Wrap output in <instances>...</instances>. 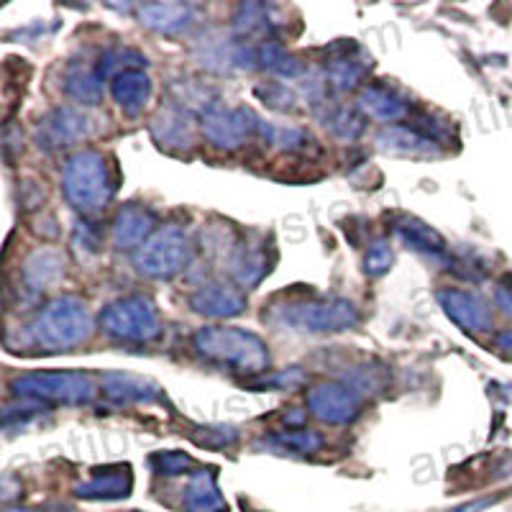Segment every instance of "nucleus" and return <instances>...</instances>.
<instances>
[{
    "mask_svg": "<svg viewBox=\"0 0 512 512\" xmlns=\"http://www.w3.org/2000/svg\"><path fill=\"white\" fill-rule=\"evenodd\" d=\"M192 344L205 361L244 374V377H259L269 369L267 344L256 333L241 331V328H200L192 338Z\"/></svg>",
    "mask_w": 512,
    "mask_h": 512,
    "instance_id": "nucleus-1",
    "label": "nucleus"
},
{
    "mask_svg": "<svg viewBox=\"0 0 512 512\" xmlns=\"http://www.w3.org/2000/svg\"><path fill=\"white\" fill-rule=\"evenodd\" d=\"M90 333L93 318L88 305L77 297H57L26 326L29 344L41 351H70L85 344Z\"/></svg>",
    "mask_w": 512,
    "mask_h": 512,
    "instance_id": "nucleus-2",
    "label": "nucleus"
},
{
    "mask_svg": "<svg viewBox=\"0 0 512 512\" xmlns=\"http://www.w3.org/2000/svg\"><path fill=\"white\" fill-rule=\"evenodd\" d=\"M264 318L274 326L295 333H338L351 331L359 323V308L349 300H290L274 305Z\"/></svg>",
    "mask_w": 512,
    "mask_h": 512,
    "instance_id": "nucleus-3",
    "label": "nucleus"
},
{
    "mask_svg": "<svg viewBox=\"0 0 512 512\" xmlns=\"http://www.w3.org/2000/svg\"><path fill=\"white\" fill-rule=\"evenodd\" d=\"M62 190L67 203L90 216L111 203L113 185L111 167L100 152H80L67 159L62 172Z\"/></svg>",
    "mask_w": 512,
    "mask_h": 512,
    "instance_id": "nucleus-4",
    "label": "nucleus"
},
{
    "mask_svg": "<svg viewBox=\"0 0 512 512\" xmlns=\"http://www.w3.org/2000/svg\"><path fill=\"white\" fill-rule=\"evenodd\" d=\"M192 262V241L185 228L164 226L134 251L136 272L149 280H172Z\"/></svg>",
    "mask_w": 512,
    "mask_h": 512,
    "instance_id": "nucleus-5",
    "label": "nucleus"
},
{
    "mask_svg": "<svg viewBox=\"0 0 512 512\" xmlns=\"http://www.w3.org/2000/svg\"><path fill=\"white\" fill-rule=\"evenodd\" d=\"M100 328L111 338L126 344H149L162 333V318L157 305L144 295L123 297L108 308H103L98 318Z\"/></svg>",
    "mask_w": 512,
    "mask_h": 512,
    "instance_id": "nucleus-6",
    "label": "nucleus"
},
{
    "mask_svg": "<svg viewBox=\"0 0 512 512\" xmlns=\"http://www.w3.org/2000/svg\"><path fill=\"white\" fill-rule=\"evenodd\" d=\"M11 390L39 402L88 405L98 392V384L88 372H29L13 379Z\"/></svg>",
    "mask_w": 512,
    "mask_h": 512,
    "instance_id": "nucleus-7",
    "label": "nucleus"
},
{
    "mask_svg": "<svg viewBox=\"0 0 512 512\" xmlns=\"http://www.w3.org/2000/svg\"><path fill=\"white\" fill-rule=\"evenodd\" d=\"M262 131L264 123L256 118L251 108H226V105L210 103L203 111V134L210 144L223 152H236L249 144L256 134Z\"/></svg>",
    "mask_w": 512,
    "mask_h": 512,
    "instance_id": "nucleus-8",
    "label": "nucleus"
},
{
    "mask_svg": "<svg viewBox=\"0 0 512 512\" xmlns=\"http://www.w3.org/2000/svg\"><path fill=\"white\" fill-rule=\"evenodd\" d=\"M90 136V118L72 105H59L41 118L36 126V141L47 152L70 149Z\"/></svg>",
    "mask_w": 512,
    "mask_h": 512,
    "instance_id": "nucleus-9",
    "label": "nucleus"
},
{
    "mask_svg": "<svg viewBox=\"0 0 512 512\" xmlns=\"http://www.w3.org/2000/svg\"><path fill=\"white\" fill-rule=\"evenodd\" d=\"M308 410L328 425L354 423L361 413V397L344 384H318L308 395Z\"/></svg>",
    "mask_w": 512,
    "mask_h": 512,
    "instance_id": "nucleus-10",
    "label": "nucleus"
},
{
    "mask_svg": "<svg viewBox=\"0 0 512 512\" xmlns=\"http://www.w3.org/2000/svg\"><path fill=\"white\" fill-rule=\"evenodd\" d=\"M438 303H441L443 313L466 333H484L492 326V310L477 292L443 287L438 290Z\"/></svg>",
    "mask_w": 512,
    "mask_h": 512,
    "instance_id": "nucleus-11",
    "label": "nucleus"
},
{
    "mask_svg": "<svg viewBox=\"0 0 512 512\" xmlns=\"http://www.w3.org/2000/svg\"><path fill=\"white\" fill-rule=\"evenodd\" d=\"M190 308L208 318H236L246 310V297L236 287L208 282L190 295Z\"/></svg>",
    "mask_w": 512,
    "mask_h": 512,
    "instance_id": "nucleus-12",
    "label": "nucleus"
},
{
    "mask_svg": "<svg viewBox=\"0 0 512 512\" xmlns=\"http://www.w3.org/2000/svg\"><path fill=\"white\" fill-rule=\"evenodd\" d=\"M377 146L384 154L392 157H410V159H433L441 154L436 139L420 134L418 128L408 126H390L377 136Z\"/></svg>",
    "mask_w": 512,
    "mask_h": 512,
    "instance_id": "nucleus-13",
    "label": "nucleus"
},
{
    "mask_svg": "<svg viewBox=\"0 0 512 512\" xmlns=\"http://www.w3.org/2000/svg\"><path fill=\"white\" fill-rule=\"evenodd\" d=\"M105 397L118 405H131V402H157L162 397V387L152 379L139 377V374L108 372L100 377Z\"/></svg>",
    "mask_w": 512,
    "mask_h": 512,
    "instance_id": "nucleus-14",
    "label": "nucleus"
},
{
    "mask_svg": "<svg viewBox=\"0 0 512 512\" xmlns=\"http://www.w3.org/2000/svg\"><path fill=\"white\" fill-rule=\"evenodd\" d=\"M154 236V216L141 205H126L113 221V244L116 249H141Z\"/></svg>",
    "mask_w": 512,
    "mask_h": 512,
    "instance_id": "nucleus-15",
    "label": "nucleus"
},
{
    "mask_svg": "<svg viewBox=\"0 0 512 512\" xmlns=\"http://www.w3.org/2000/svg\"><path fill=\"white\" fill-rule=\"evenodd\" d=\"M152 136L157 139L159 146L172 149V152H182L192 146V123L190 113L182 105H167L154 116L152 121Z\"/></svg>",
    "mask_w": 512,
    "mask_h": 512,
    "instance_id": "nucleus-16",
    "label": "nucleus"
},
{
    "mask_svg": "<svg viewBox=\"0 0 512 512\" xmlns=\"http://www.w3.org/2000/svg\"><path fill=\"white\" fill-rule=\"evenodd\" d=\"M21 274H24V285L31 292H49L52 287L59 285L64 274L62 251L52 249V246L36 249L34 254L26 256L24 272Z\"/></svg>",
    "mask_w": 512,
    "mask_h": 512,
    "instance_id": "nucleus-17",
    "label": "nucleus"
},
{
    "mask_svg": "<svg viewBox=\"0 0 512 512\" xmlns=\"http://www.w3.org/2000/svg\"><path fill=\"white\" fill-rule=\"evenodd\" d=\"M134 487V477L128 466H108V469H98L88 482L77 484V497L82 500H121L128 497Z\"/></svg>",
    "mask_w": 512,
    "mask_h": 512,
    "instance_id": "nucleus-18",
    "label": "nucleus"
},
{
    "mask_svg": "<svg viewBox=\"0 0 512 512\" xmlns=\"http://www.w3.org/2000/svg\"><path fill=\"white\" fill-rule=\"evenodd\" d=\"M111 93L113 100L118 103L126 116L136 118L144 113L149 105V95H152V80L144 70H126L111 80Z\"/></svg>",
    "mask_w": 512,
    "mask_h": 512,
    "instance_id": "nucleus-19",
    "label": "nucleus"
},
{
    "mask_svg": "<svg viewBox=\"0 0 512 512\" xmlns=\"http://www.w3.org/2000/svg\"><path fill=\"white\" fill-rule=\"evenodd\" d=\"M192 18H195V8L187 3H146L139 11V21L146 29L167 36L182 34L192 24Z\"/></svg>",
    "mask_w": 512,
    "mask_h": 512,
    "instance_id": "nucleus-20",
    "label": "nucleus"
},
{
    "mask_svg": "<svg viewBox=\"0 0 512 512\" xmlns=\"http://www.w3.org/2000/svg\"><path fill=\"white\" fill-rule=\"evenodd\" d=\"M395 233L410 246V249L423 254L425 259L446 262V241H443L441 233H438L436 228L428 226V223L418 221V218H400V221L395 223Z\"/></svg>",
    "mask_w": 512,
    "mask_h": 512,
    "instance_id": "nucleus-21",
    "label": "nucleus"
},
{
    "mask_svg": "<svg viewBox=\"0 0 512 512\" xmlns=\"http://www.w3.org/2000/svg\"><path fill=\"white\" fill-rule=\"evenodd\" d=\"M369 67H372V59L364 57L359 47H346L344 52L328 59L326 77L336 90H354L367 77Z\"/></svg>",
    "mask_w": 512,
    "mask_h": 512,
    "instance_id": "nucleus-22",
    "label": "nucleus"
},
{
    "mask_svg": "<svg viewBox=\"0 0 512 512\" xmlns=\"http://www.w3.org/2000/svg\"><path fill=\"white\" fill-rule=\"evenodd\" d=\"M185 510L187 512H226V500L218 489L213 469H198L192 472L185 487Z\"/></svg>",
    "mask_w": 512,
    "mask_h": 512,
    "instance_id": "nucleus-23",
    "label": "nucleus"
},
{
    "mask_svg": "<svg viewBox=\"0 0 512 512\" xmlns=\"http://www.w3.org/2000/svg\"><path fill=\"white\" fill-rule=\"evenodd\" d=\"M274 8L262 3H246L233 18V31L244 41H272L277 21L272 18Z\"/></svg>",
    "mask_w": 512,
    "mask_h": 512,
    "instance_id": "nucleus-24",
    "label": "nucleus"
},
{
    "mask_svg": "<svg viewBox=\"0 0 512 512\" xmlns=\"http://www.w3.org/2000/svg\"><path fill=\"white\" fill-rule=\"evenodd\" d=\"M103 80L98 67H90L85 62L72 64L64 75V90L67 95L85 105H98L103 100Z\"/></svg>",
    "mask_w": 512,
    "mask_h": 512,
    "instance_id": "nucleus-25",
    "label": "nucleus"
},
{
    "mask_svg": "<svg viewBox=\"0 0 512 512\" xmlns=\"http://www.w3.org/2000/svg\"><path fill=\"white\" fill-rule=\"evenodd\" d=\"M359 111L364 113V116L374 118V121L395 123V121H400V118H405V113H408V105H405V100L402 98H397L392 90L377 88V85H374V88L361 90Z\"/></svg>",
    "mask_w": 512,
    "mask_h": 512,
    "instance_id": "nucleus-26",
    "label": "nucleus"
},
{
    "mask_svg": "<svg viewBox=\"0 0 512 512\" xmlns=\"http://www.w3.org/2000/svg\"><path fill=\"white\" fill-rule=\"evenodd\" d=\"M269 272V256L262 246H241L236 256L231 259L233 280L241 287H256L267 277Z\"/></svg>",
    "mask_w": 512,
    "mask_h": 512,
    "instance_id": "nucleus-27",
    "label": "nucleus"
},
{
    "mask_svg": "<svg viewBox=\"0 0 512 512\" xmlns=\"http://www.w3.org/2000/svg\"><path fill=\"white\" fill-rule=\"evenodd\" d=\"M272 443L280 451H290V454H315L323 446V438L315 431H305V428H292V431H280L272 436Z\"/></svg>",
    "mask_w": 512,
    "mask_h": 512,
    "instance_id": "nucleus-28",
    "label": "nucleus"
},
{
    "mask_svg": "<svg viewBox=\"0 0 512 512\" xmlns=\"http://www.w3.org/2000/svg\"><path fill=\"white\" fill-rule=\"evenodd\" d=\"M326 126L331 128L338 139H349V141L356 139V136L364 131V121H361L359 113L351 111V108H344V105H338V108H333V111L328 113Z\"/></svg>",
    "mask_w": 512,
    "mask_h": 512,
    "instance_id": "nucleus-29",
    "label": "nucleus"
},
{
    "mask_svg": "<svg viewBox=\"0 0 512 512\" xmlns=\"http://www.w3.org/2000/svg\"><path fill=\"white\" fill-rule=\"evenodd\" d=\"M152 466L154 472L164 477H180V474H192L190 469H195V461L185 451H162L152 456Z\"/></svg>",
    "mask_w": 512,
    "mask_h": 512,
    "instance_id": "nucleus-30",
    "label": "nucleus"
},
{
    "mask_svg": "<svg viewBox=\"0 0 512 512\" xmlns=\"http://www.w3.org/2000/svg\"><path fill=\"white\" fill-rule=\"evenodd\" d=\"M256 95L274 108V111H295L297 98L292 90H287V85L280 82H264V85H256Z\"/></svg>",
    "mask_w": 512,
    "mask_h": 512,
    "instance_id": "nucleus-31",
    "label": "nucleus"
},
{
    "mask_svg": "<svg viewBox=\"0 0 512 512\" xmlns=\"http://www.w3.org/2000/svg\"><path fill=\"white\" fill-rule=\"evenodd\" d=\"M392 264H395L392 246L387 244V241H374V244L369 246L367 256H364V272H367L369 277H382V274L390 272Z\"/></svg>",
    "mask_w": 512,
    "mask_h": 512,
    "instance_id": "nucleus-32",
    "label": "nucleus"
},
{
    "mask_svg": "<svg viewBox=\"0 0 512 512\" xmlns=\"http://www.w3.org/2000/svg\"><path fill=\"white\" fill-rule=\"evenodd\" d=\"M269 136H272V144H277L285 152H305L310 141V136L300 128H272Z\"/></svg>",
    "mask_w": 512,
    "mask_h": 512,
    "instance_id": "nucleus-33",
    "label": "nucleus"
},
{
    "mask_svg": "<svg viewBox=\"0 0 512 512\" xmlns=\"http://www.w3.org/2000/svg\"><path fill=\"white\" fill-rule=\"evenodd\" d=\"M203 433H195V441L205 448H231L239 441L236 428H200Z\"/></svg>",
    "mask_w": 512,
    "mask_h": 512,
    "instance_id": "nucleus-34",
    "label": "nucleus"
},
{
    "mask_svg": "<svg viewBox=\"0 0 512 512\" xmlns=\"http://www.w3.org/2000/svg\"><path fill=\"white\" fill-rule=\"evenodd\" d=\"M300 382H303V372L300 369H287V372L274 374L272 379H264V384H272V387H280V390H292Z\"/></svg>",
    "mask_w": 512,
    "mask_h": 512,
    "instance_id": "nucleus-35",
    "label": "nucleus"
},
{
    "mask_svg": "<svg viewBox=\"0 0 512 512\" xmlns=\"http://www.w3.org/2000/svg\"><path fill=\"white\" fill-rule=\"evenodd\" d=\"M495 300H497V305L502 308V313L510 315L512 318V282H502V285L497 287Z\"/></svg>",
    "mask_w": 512,
    "mask_h": 512,
    "instance_id": "nucleus-36",
    "label": "nucleus"
},
{
    "mask_svg": "<svg viewBox=\"0 0 512 512\" xmlns=\"http://www.w3.org/2000/svg\"><path fill=\"white\" fill-rule=\"evenodd\" d=\"M495 346H497V349H500V351H505V354H510V356H512V331H502V333H497Z\"/></svg>",
    "mask_w": 512,
    "mask_h": 512,
    "instance_id": "nucleus-37",
    "label": "nucleus"
},
{
    "mask_svg": "<svg viewBox=\"0 0 512 512\" xmlns=\"http://www.w3.org/2000/svg\"><path fill=\"white\" fill-rule=\"evenodd\" d=\"M510 390H512V387H510Z\"/></svg>",
    "mask_w": 512,
    "mask_h": 512,
    "instance_id": "nucleus-38",
    "label": "nucleus"
}]
</instances>
